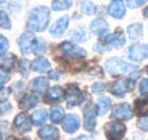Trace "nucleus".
Returning <instances> with one entry per match:
<instances>
[{"label":"nucleus","instance_id":"obj_1","mask_svg":"<svg viewBox=\"0 0 148 140\" xmlns=\"http://www.w3.org/2000/svg\"><path fill=\"white\" fill-rule=\"evenodd\" d=\"M48 21H50V10L47 7H36L29 13L26 29L29 32H42L47 29Z\"/></svg>","mask_w":148,"mask_h":140},{"label":"nucleus","instance_id":"obj_2","mask_svg":"<svg viewBox=\"0 0 148 140\" xmlns=\"http://www.w3.org/2000/svg\"><path fill=\"white\" fill-rule=\"evenodd\" d=\"M105 68H106V71L110 74H134V73L138 71L137 66H134V65H130V63L122 61V60L116 58V56L108 58L106 61H105Z\"/></svg>","mask_w":148,"mask_h":140},{"label":"nucleus","instance_id":"obj_3","mask_svg":"<svg viewBox=\"0 0 148 140\" xmlns=\"http://www.w3.org/2000/svg\"><path fill=\"white\" fill-rule=\"evenodd\" d=\"M60 50L68 58H85V55H87L84 48L71 44V42H63V44L60 45Z\"/></svg>","mask_w":148,"mask_h":140},{"label":"nucleus","instance_id":"obj_4","mask_svg":"<svg viewBox=\"0 0 148 140\" xmlns=\"http://www.w3.org/2000/svg\"><path fill=\"white\" fill-rule=\"evenodd\" d=\"M105 132H106L108 140H119L126 134V126L122 122H110L105 127Z\"/></svg>","mask_w":148,"mask_h":140},{"label":"nucleus","instance_id":"obj_5","mask_svg":"<svg viewBox=\"0 0 148 140\" xmlns=\"http://www.w3.org/2000/svg\"><path fill=\"white\" fill-rule=\"evenodd\" d=\"M127 56H129L130 61H135V63L148 58V44L147 45H132L127 50Z\"/></svg>","mask_w":148,"mask_h":140},{"label":"nucleus","instance_id":"obj_6","mask_svg":"<svg viewBox=\"0 0 148 140\" xmlns=\"http://www.w3.org/2000/svg\"><path fill=\"white\" fill-rule=\"evenodd\" d=\"M124 44H126V37H124V34L121 31H118V32L111 34V36H106L103 52L105 50H110V48H121Z\"/></svg>","mask_w":148,"mask_h":140},{"label":"nucleus","instance_id":"obj_7","mask_svg":"<svg viewBox=\"0 0 148 140\" xmlns=\"http://www.w3.org/2000/svg\"><path fill=\"white\" fill-rule=\"evenodd\" d=\"M132 89H134L132 79H124V81H118L111 85V93L116 97H122L126 95L129 90H132Z\"/></svg>","mask_w":148,"mask_h":140},{"label":"nucleus","instance_id":"obj_8","mask_svg":"<svg viewBox=\"0 0 148 140\" xmlns=\"http://www.w3.org/2000/svg\"><path fill=\"white\" fill-rule=\"evenodd\" d=\"M36 44V37H34L32 32H24L19 36L18 39V45H19V50H21L24 55L29 52H32V47Z\"/></svg>","mask_w":148,"mask_h":140},{"label":"nucleus","instance_id":"obj_9","mask_svg":"<svg viewBox=\"0 0 148 140\" xmlns=\"http://www.w3.org/2000/svg\"><path fill=\"white\" fill-rule=\"evenodd\" d=\"M98 111H97V106L95 105H87L84 110V127L87 130H93L95 129V118Z\"/></svg>","mask_w":148,"mask_h":140},{"label":"nucleus","instance_id":"obj_10","mask_svg":"<svg viewBox=\"0 0 148 140\" xmlns=\"http://www.w3.org/2000/svg\"><path fill=\"white\" fill-rule=\"evenodd\" d=\"M108 15L116 19L124 18V15H126V5H124V2L122 0H111V3L108 5Z\"/></svg>","mask_w":148,"mask_h":140},{"label":"nucleus","instance_id":"obj_11","mask_svg":"<svg viewBox=\"0 0 148 140\" xmlns=\"http://www.w3.org/2000/svg\"><path fill=\"white\" fill-rule=\"evenodd\" d=\"M84 93L77 89V85H69L68 87V105L69 106H76L84 102Z\"/></svg>","mask_w":148,"mask_h":140},{"label":"nucleus","instance_id":"obj_12","mask_svg":"<svg viewBox=\"0 0 148 140\" xmlns=\"http://www.w3.org/2000/svg\"><path fill=\"white\" fill-rule=\"evenodd\" d=\"M108 29H110V26H108V23L105 21V19H93L92 23H90V32H93L97 37H105L108 34Z\"/></svg>","mask_w":148,"mask_h":140},{"label":"nucleus","instance_id":"obj_13","mask_svg":"<svg viewBox=\"0 0 148 140\" xmlns=\"http://www.w3.org/2000/svg\"><path fill=\"white\" fill-rule=\"evenodd\" d=\"M132 110L127 103H121L113 110V118L114 119H121V121H127V119L132 118Z\"/></svg>","mask_w":148,"mask_h":140},{"label":"nucleus","instance_id":"obj_14","mask_svg":"<svg viewBox=\"0 0 148 140\" xmlns=\"http://www.w3.org/2000/svg\"><path fill=\"white\" fill-rule=\"evenodd\" d=\"M79 126H81V121H79V118L76 116V114H69V116H64L63 119V129L64 132H76V130L79 129Z\"/></svg>","mask_w":148,"mask_h":140},{"label":"nucleus","instance_id":"obj_15","mask_svg":"<svg viewBox=\"0 0 148 140\" xmlns=\"http://www.w3.org/2000/svg\"><path fill=\"white\" fill-rule=\"evenodd\" d=\"M68 24H69V18H68V16H61V18L56 19V23L50 27V34H52L53 37L61 36V34L68 29Z\"/></svg>","mask_w":148,"mask_h":140},{"label":"nucleus","instance_id":"obj_16","mask_svg":"<svg viewBox=\"0 0 148 140\" xmlns=\"http://www.w3.org/2000/svg\"><path fill=\"white\" fill-rule=\"evenodd\" d=\"M15 127L19 132H27L31 129V119L26 113H19L15 118Z\"/></svg>","mask_w":148,"mask_h":140},{"label":"nucleus","instance_id":"obj_17","mask_svg":"<svg viewBox=\"0 0 148 140\" xmlns=\"http://www.w3.org/2000/svg\"><path fill=\"white\" fill-rule=\"evenodd\" d=\"M31 68H32V71H36V73H48L50 68H52V65H50V61L45 60V58H36L31 63Z\"/></svg>","mask_w":148,"mask_h":140},{"label":"nucleus","instance_id":"obj_18","mask_svg":"<svg viewBox=\"0 0 148 140\" xmlns=\"http://www.w3.org/2000/svg\"><path fill=\"white\" fill-rule=\"evenodd\" d=\"M39 137L44 140H56L58 139V129L55 126H44L39 130Z\"/></svg>","mask_w":148,"mask_h":140},{"label":"nucleus","instance_id":"obj_19","mask_svg":"<svg viewBox=\"0 0 148 140\" xmlns=\"http://www.w3.org/2000/svg\"><path fill=\"white\" fill-rule=\"evenodd\" d=\"M127 34L132 40H140L142 36H143V26L140 23H134V24H129L127 27Z\"/></svg>","mask_w":148,"mask_h":140},{"label":"nucleus","instance_id":"obj_20","mask_svg":"<svg viewBox=\"0 0 148 140\" xmlns=\"http://www.w3.org/2000/svg\"><path fill=\"white\" fill-rule=\"evenodd\" d=\"M37 103H39V97L27 93V95H24V97L21 98V102H19V106H21L23 110H29V108L36 106Z\"/></svg>","mask_w":148,"mask_h":140},{"label":"nucleus","instance_id":"obj_21","mask_svg":"<svg viewBox=\"0 0 148 140\" xmlns=\"http://www.w3.org/2000/svg\"><path fill=\"white\" fill-rule=\"evenodd\" d=\"M45 89H48L47 78H37L31 81V90H34V92H44Z\"/></svg>","mask_w":148,"mask_h":140},{"label":"nucleus","instance_id":"obj_22","mask_svg":"<svg viewBox=\"0 0 148 140\" xmlns=\"http://www.w3.org/2000/svg\"><path fill=\"white\" fill-rule=\"evenodd\" d=\"M64 97V90L61 87H52L47 92V102H60Z\"/></svg>","mask_w":148,"mask_h":140},{"label":"nucleus","instance_id":"obj_23","mask_svg":"<svg viewBox=\"0 0 148 140\" xmlns=\"http://www.w3.org/2000/svg\"><path fill=\"white\" fill-rule=\"evenodd\" d=\"M47 111L44 110V108H40V110H36L34 111V114H32V122L36 126H42L45 122V119H47Z\"/></svg>","mask_w":148,"mask_h":140},{"label":"nucleus","instance_id":"obj_24","mask_svg":"<svg viewBox=\"0 0 148 140\" xmlns=\"http://www.w3.org/2000/svg\"><path fill=\"white\" fill-rule=\"evenodd\" d=\"M81 11L84 13V15H95L97 13V7L93 2H90V0H84L81 3Z\"/></svg>","mask_w":148,"mask_h":140},{"label":"nucleus","instance_id":"obj_25","mask_svg":"<svg viewBox=\"0 0 148 140\" xmlns=\"http://www.w3.org/2000/svg\"><path fill=\"white\" fill-rule=\"evenodd\" d=\"M69 37L73 39V40H76V42H84V40H87V34H85L84 27H77V29L71 31V32H69Z\"/></svg>","mask_w":148,"mask_h":140},{"label":"nucleus","instance_id":"obj_26","mask_svg":"<svg viewBox=\"0 0 148 140\" xmlns=\"http://www.w3.org/2000/svg\"><path fill=\"white\" fill-rule=\"evenodd\" d=\"M110 108H111V100L108 98V97H100V98H98V113L106 114Z\"/></svg>","mask_w":148,"mask_h":140},{"label":"nucleus","instance_id":"obj_27","mask_svg":"<svg viewBox=\"0 0 148 140\" xmlns=\"http://www.w3.org/2000/svg\"><path fill=\"white\" fill-rule=\"evenodd\" d=\"M15 65V56L8 55V56H0V68L5 71H10Z\"/></svg>","mask_w":148,"mask_h":140},{"label":"nucleus","instance_id":"obj_28","mask_svg":"<svg viewBox=\"0 0 148 140\" xmlns=\"http://www.w3.org/2000/svg\"><path fill=\"white\" fill-rule=\"evenodd\" d=\"M50 119H52V122H61L64 119V111L61 106H56L52 110V113H50Z\"/></svg>","mask_w":148,"mask_h":140},{"label":"nucleus","instance_id":"obj_29","mask_svg":"<svg viewBox=\"0 0 148 140\" xmlns=\"http://www.w3.org/2000/svg\"><path fill=\"white\" fill-rule=\"evenodd\" d=\"M71 7V0H55L52 3V8L55 11H63Z\"/></svg>","mask_w":148,"mask_h":140},{"label":"nucleus","instance_id":"obj_30","mask_svg":"<svg viewBox=\"0 0 148 140\" xmlns=\"http://www.w3.org/2000/svg\"><path fill=\"white\" fill-rule=\"evenodd\" d=\"M45 50H47L45 42L44 40H36V44H34V47H32V52L36 53V55H42Z\"/></svg>","mask_w":148,"mask_h":140},{"label":"nucleus","instance_id":"obj_31","mask_svg":"<svg viewBox=\"0 0 148 140\" xmlns=\"http://www.w3.org/2000/svg\"><path fill=\"white\" fill-rule=\"evenodd\" d=\"M0 27L3 29H10L11 27V23H10V18L5 11H0Z\"/></svg>","mask_w":148,"mask_h":140},{"label":"nucleus","instance_id":"obj_32","mask_svg":"<svg viewBox=\"0 0 148 140\" xmlns=\"http://www.w3.org/2000/svg\"><path fill=\"white\" fill-rule=\"evenodd\" d=\"M137 126L140 127L142 130H148V113H147V114H143V116H142V118L138 119Z\"/></svg>","mask_w":148,"mask_h":140},{"label":"nucleus","instance_id":"obj_33","mask_svg":"<svg viewBox=\"0 0 148 140\" xmlns=\"http://www.w3.org/2000/svg\"><path fill=\"white\" fill-rule=\"evenodd\" d=\"M7 50H8V40H7V37H3L0 34V55L5 53Z\"/></svg>","mask_w":148,"mask_h":140},{"label":"nucleus","instance_id":"obj_34","mask_svg":"<svg viewBox=\"0 0 148 140\" xmlns=\"http://www.w3.org/2000/svg\"><path fill=\"white\" fill-rule=\"evenodd\" d=\"M8 78H10V74H8V71L5 69H0V90H2V87H3V84L8 81Z\"/></svg>","mask_w":148,"mask_h":140},{"label":"nucleus","instance_id":"obj_35","mask_svg":"<svg viewBox=\"0 0 148 140\" xmlns=\"http://www.w3.org/2000/svg\"><path fill=\"white\" fill-rule=\"evenodd\" d=\"M145 3H147V0H127V5H129L130 8H138Z\"/></svg>","mask_w":148,"mask_h":140},{"label":"nucleus","instance_id":"obj_36","mask_svg":"<svg viewBox=\"0 0 148 140\" xmlns=\"http://www.w3.org/2000/svg\"><path fill=\"white\" fill-rule=\"evenodd\" d=\"M27 68H29V61H27L26 58L21 60V63H19V73H21V74H27Z\"/></svg>","mask_w":148,"mask_h":140},{"label":"nucleus","instance_id":"obj_37","mask_svg":"<svg viewBox=\"0 0 148 140\" xmlns=\"http://www.w3.org/2000/svg\"><path fill=\"white\" fill-rule=\"evenodd\" d=\"M140 92H142V95L148 97V79H142L140 81Z\"/></svg>","mask_w":148,"mask_h":140},{"label":"nucleus","instance_id":"obj_38","mask_svg":"<svg viewBox=\"0 0 148 140\" xmlns=\"http://www.w3.org/2000/svg\"><path fill=\"white\" fill-rule=\"evenodd\" d=\"M11 93V90L10 89H2L0 90V102H5V100L8 98V95Z\"/></svg>","mask_w":148,"mask_h":140},{"label":"nucleus","instance_id":"obj_39","mask_svg":"<svg viewBox=\"0 0 148 140\" xmlns=\"http://www.w3.org/2000/svg\"><path fill=\"white\" fill-rule=\"evenodd\" d=\"M105 89H106V87H105L103 82H95V84L92 85V90H93V92H101V90H105Z\"/></svg>","mask_w":148,"mask_h":140},{"label":"nucleus","instance_id":"obj_40","mask_svg":"<svg viewBox=\"0 0 148 140\" xmlns=\"http://www.w3.org/2000/svg\"><path fill=\"white\" fill-rule=\"evenodd\" d=\"M8 10H11V11H15V13H18L21 8H19V3H16V2H10V3H8Z\"/></svg>","mask_w":148,"mask_h":140},{"label":"nucleus","instance_id":"obj_41","mask_svg":"<svg viewBox=\"0 0 148 140\" xmlns=\"http://www.w3.org/2000/svg\"><path fill=\"white\" fill-rule=\"evenodd\" d=\"M137 106H138V111H148V105H145V103H142V102H137Z\"/></svg>","mask_w":148,"mask_h":140},{"label":"nucleus","instance_id":"obj_42","mask_svg":"<svg viewBox=\"0 0 148 140\" xmlns=\"http://www.w3.org/2000/svg\"><path fill=\"white\" fill-rule=\"evenodd\" d=\"M74 140H95V139L89 137V135H84V137H77V139H74Z\"/></svg>","mask_w":148,"mask_h":140},{"label":"nucleus","instance_id":"obj_43","mask_svg":"<svg viewBox=\"0 0 148 140\" xmlns=\"http://www.w3.org/2000/svg\"><path fill=\"white\" fill-rule=\"evenodd\" d=\"M50 78H53V79H60V73H50Z\"/></svg>","mask_w":148,"mask_h":140},{"label":"nucleus","instance_id":"obj_44","mask_svg":"<svg viewBox=\"0 0 148 140\" xmlns=\"http://www.w3.org/2000/svg\"><path fill=\"white\" fill-rule=\"evenodd\" d=\"M8 110H10V106H8V108H5V110H3V108H2V106H0V114H3L5 111H8Z\"/></svg>","mask_w":148,"mask_h":140},{"label":"nucleus","instance_id":"obj_45","mask_svg":"<svg viewBox=\"0 0 148 140\" xmlns=\"http://www.w3.org/2000/svg\"><path fill=\"white\" fill-rule=\"evenodd\" d=\"M143 16H145V18H148V7L143 10Z\"/></svg>","mask_w":148,"mask_h":140},{"label":"nucleus","instance_id":"obj_46","mask_svg":"<svg viewBox=\"0 0 148 140\" xmlns=\"http://www.w3.org/2000/svg\"><path fill=\"white\" fill-rule=\"evenodd\" d=\"M0 140H2V135H0Z\"/></svg>","mask_w":148,"mask_h":140},{"label":"nucleus","instance_id":"obj_47","mask_svg":"<svg viewBox=\"0 0 148 140\" xmlns=\"http://www.w3.org/2000/svg\"><path fill=\"white\" fill-rule=\"evenodd\" d=\"M147 73H148V68H147Z\"/></svg>","mask_w":148,"mask_h":140},{"label":"nucleus","instance_id":"obj_48","mask_svg":"<svg viewBox=\"0 0 148 140\" xmlns=\"http://www.w3.org/2000/svg\"><path fill=\"white\" fill-rule=\"evenodd\" d=\"M26 140H27V139H26Z\"/></svg>","mask_w":148,"mask_h":140}]
</instances>
